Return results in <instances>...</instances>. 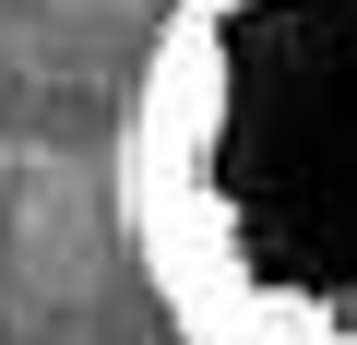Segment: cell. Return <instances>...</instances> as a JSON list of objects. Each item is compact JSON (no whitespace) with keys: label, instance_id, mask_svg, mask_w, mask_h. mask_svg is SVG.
Listing matches in <instances>:
<instances>
[{"label":"cell","instance_id":"obj_1","mask_svg":"<svg viewBox=\"0 0 357 345\" xmlns=\"http://www.w3.org/2000/svg\"><path fill=\"white\" fill-rule=\"evenodd\" d=\"M119 227L178 345H357V0H178Z\"/></svg>","mask_w":357,"mask_h":345}]
</instances>
